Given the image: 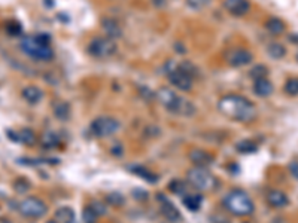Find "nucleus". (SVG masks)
I'll return each mask as SVG.
<instances>
[{
	"mask_svg": "<svg viewBox=\"0 0 298 223\" xmlns=\"http://www.w3.org/2000/svg\"><path fill=\"white\" fill-rule=\"evenodd\" d=\"M219 112L228 119L239 121V122H249L257 116V109L245 97L237 94L224 96L218 103Z\"/></svg>",
	"mask_w": 298,
	"mask_h": 223,
	"instance_id": "1",
	"label": "nucleus"
},
{
	"mask_svg": "<svg viewBox=\"0 0 298 223\" xmlns=\"http://www.w3.org/2000/svg\"><path fill=\"white\" fill-rule=\"evenodd\" d=\"M157 98L168 112H172V113L182 115V116H193L196 113L194 104L182 98L181 96H178L173 89H170V88H161L157 93Z\"/></svg>",
	"mask_w": 298,
	"mask_h": 223,
	"instance_id": "2",
	"label": "nucleus"
},
{
	"mask_svg": "<svg viewBox=\"0 0 298 223\" xmlns=\"http://www.w3.org/2000/svg\"><path fill=\"white\" fill-rule=\"evenodd\" d=\"M224 206L230 213L236 214V216H249L255 210L252 199L243 191L230 192L224 199Z\"/></svg>",
	"mask_w": 298,
	"mask_h": 223,
	"instance_id": "3",
	"label": "nucleus"
},
{
	"mask_svg": "<svg viewBox=\"0 0 298 223\" xmlns=\"http://www.w3.org/2000/svg\"><path fill=\"white\" fill-rule=\"evenodd\" d=\"M21 48L23 51L30 55L34 60L40 61H48L54 57V49L51 48V45L40 42L37 36H30L21 40Z\"/></svg>",
	"mask_w": 298,
	"mask_h": 223,
	"instance_id": "4",
	"label": "nucleus"
},
{
	"mask_svg": "<svg viewBox=\"0 0 298 223\" xmlns=\"http://www.w3.org/2000/svg\"><path fill=\"white\" fill-rule=\"evenodd\" d=\"M188 182L200 191H212L216 186V178L206 167H196L188 171Z\"/></svg>",
	"mask_w": 298,
	"mask_h": 223,
	"instance_id": "5",
	"label": "nucleus"
},
{
	"mask_svg": "<svg viewBox=\"0 0 298 223\" xmlns=\"http://www.w3.org/2000/svg\"><path fill=\"white\" fill-rule=\"evenodd\" d=\"M87 51L96 58H109L116 52V43L109 37H94L90 42Z\"/></svg>",
	"mask_w": 298,
	"mask_h": 223,
	"instance_id": "6",
	"label": "nucleus"
},
{
	"mask_svg": "<svg viewBox=\"0 0 298 223\" xmlns=\"http://www.w3.org/2000/svg\"><path fill=\"white\" fill-rule=\"evenodd\" d=\"M18 210H19L21 214L26 216V217L39 219V217L47 214L48 207L42 199H39L36 196H27L18 204Z\"/></svg>",
	"mask_w": 298,
	"mask_h": 223,
	"instance_id": "7",
	"label": "nucleus"
},
{
	"mask_svg": "<svg viewBox=\"0 0 298 223\" xmlns=\"http://www.w3.org/2000/svg\"><path fill=\"white\" fill-rule=\"evenodd\" d=\"M167 78L168 82L181 91H189L193 88V76L188 75L182 65H167Z\"/></svg>",
	"mask_w": 298,
	"mask_h": 223,
	"instance_id": "8",
	"label": "nucleus"
},
{
	"mask_svg": "<svg viewBox=\"0 0 298 223\" xmlns=\"http://www.w3.org/2000/svg\"><path fill=\"white\" fill-rule=\"evenodd\" d=\"M119 128V124L116 119L111 116H100L91 122L90 131L94 137H108L115 134Z\"/></svg>",
	"mask_w": 298,
	"mask_h": 223,
	"instance_id": "9",
	"label": "nucleus"
},
{
	"mask_svg": "<svg viewBox=\"0 0 298 223\" xmlns=\"http://www.w3.org/2000/svg\"><path fill=\"white\" fill-rule=\"evenodd\" d=\"M225 60L231 67H242L252 61V54L246 49H232L225 55Z\"/></svg>",
	"mask_w": 298,
	"mask_h": 223,
	"instance_id": "10",
	"label": "nucleus"
},
{
	"mask_svg": "<svg viewBox=\"0 0 298 223\" xmlns=\"http://www.w3.org/2000/svg\"><path fill=\"white\" fill-rule=\"evenodd\" d=\"M224 8L234 16H243L249 12V2L248 0H224L222 2Z\"/></svg>",
	"mask_w": 298,
	"mask_h": 223,
	"instance_id": "11",
	"label": "nucleus"
},
{
	"mask_svg": "<svg viewBox=\"0 0 298 223\" xmlns=\"http://www.w3.org/2000/svg\"><path fill=\"white\" fill-rule=\"evenodd\" d=\"M158 199L161 201V214L172 223H178L181 220V211L170 203L168 199H166L164 196H158Z\"/></svg>",
	"mask_w": 298,
	"mask_h": 223,
	"instance_id": "12",
	"label": "nucleus"
},
{
	"mask_svg": "<svg viewBox=\"0 0 298 223\" xmlns=\"http://www.w3.org/2000/svg\"><path fill=\"white\" fill-rule=\"evenodd\" d=\"M189 159L196 167H207L214 162V156L201 149H194L189 152Z\"/></svg>",
	"mask_w": 298,
	"mask_h": 223,
	"instance_id": "13",
	"label": "nucleus"
},
{
	"mask_svg": "<svg viewBox=\"0 0 298 223\" xmlns=\"http://www.w3.org/2000/svg\"><path fill=\"white\" fill-rule=\"evenodd\" d=\"M267 201H268V204L274 208H283L289 204V199L288 196L281 192V191H271L268 192L267 195Z\"/></svg>",
	"mask_w": 298,
	"mask_h": 223,
	"instance_id": "14",
	"label": "nucleus"
},
{
	"mask_svg": "<svg viewBox=\"0 0 298 223\" xmlns=\"http://www.w3.org/2000/svg\"><path fill=\"white\" fill-rule=\"evenodd\" d=\"M253 93L260 97H268L273 93V83L267 78H260L255 79L253 83Z\"/></svg>",
	"mask_w": 298,
	"mask_h": 223,
	"instance_id": "15",
	"label": "nucleus"
},
{
	"mask_svg": "<svg viewBox=\"0 0 298 223\" xmlns=\"http://www.w3.org/2000/svg\"><path fill=\"white\" fill-rule=\"evenodd\" d=\"M101 27H103L104 33L108 34L109 39H112V40L118 39V37L122 34V30H121L119 24H118L115 19H111V18L103 19V21H101Z\"/></svg>",
	"mask_w": 298,
	"mask_h": 223,
	"instance_id": "16",
	"label": "nucleus"
},
{
	"mask_svg": "<svg viewBox=\"0 0 298 223\" xmlns=\"http://www.w3.org/2000/svg\"><path fill=\"white\" fill-rule=\"evenodd\" d=\"M21 96H23V98L27 101V103H30V104H36V103H39L40 101V98H42V91L40 89L37 88V86H34V85H30V86H26L24 89H23V93H21Z\"/></svg>",
	"mask_w": 298,
	"mask_h": 223,
	"instance_id": "17",
	"label": "nucleus"
},
{
	"mask_svg": "<svg viewBox=\"0 0 298 223\" xmlns=\"http://www.w3.org/2000/svg\"><path fill=\"white\" fill-rule=\"evenodd\" d=\"M75 211L70 207H60L55 211V220L58 223H75Z\"/></svg>",
	"mask_w": 298,
	"mask_h": 223,
	"instance_id": "18",
	"label": "nucleus"
},
{
	"mask_svg": "<svg viewBox=\"0 0 298 223\" xmlns=\"http://www.w3.org/2000/svg\"><path fill=\"white\" fill-rule=\"evenodd\" d=\"M265 29L271 33V34H282L285 32V22L279 18H270L267 22H265Z\"/></svg>",
	"mask_w": 298,
	"mask_h": 223,
	"instance_id": "19",
	"label": "nucleus"
},
{
	"mask_svg": "<svg viewBox=\"0 0 298 223\" xmlns=\"http://www.w3.org/2000/svg\"><path fill=\"white\" fill-rule=\"evenodd\" d=\"M54 115L60 121H67L70 118V106L65 101H58L54 104Z\"/></svg>",
	"mask_w": 298,
	"mask_h": 223,
	"instance_id": "20",
	"label": "nucleus"
},
{
	"mask_svg": "<svg viewBox=\"0 0 298 223\" xmlns=\"http://www.w3.org/2000/svg\"><path fill=\"white\" fill-rule=\"evenodd\" d=\"M42 146L45 149H54L60 144V137L57 136L55 132H45L44 136H42V140H40Z\"/></svg>",
	"mask_w": 298,
	"mask_h": 223,
	"instance_id": "21",
	"label": "nucleus"
},
{
	"mask_svg": "<svg viewBox=\"0 0 298 223\" xmlns=\"http://www.w3.org/2000/svg\"><path fill=\"white\" fill-rule=\"evenodd\" d=\"M201 203H203V198L200 195H188L183 198V204L188 210L191 211H197L200 210L201 207Z\"/></svg>",
	"mask_w": 298,
	"mask_h": 223,
	"instance_id": "22",
	"label": "nucleus"
},
{
	"mask_svg": "<svg viewBox=\"0 0 298 223\" xmlns=\"http://www.w3.org/2000/svg\"><path fill=\"white\" fill-rule=\"evenodd\" d=\"M18 142L24 143V144H34V142H36L34 132L32 129H29V128L18 131Z\"/></svg>",
	"mask_w": 298,
	"mask_h": 223,
	"instance_id": "23",
	"label": "nucleus"
},
{
	"mask_svg": "<svg viewBox=\"0 0 298 223\" xmlns=\"http://www.w3.org/2000/svg\"><path fill=\"white\" fill-rule=\"evenodd\" d=\"M267 51H268V55L276 58V60L283 58L286 55V49H285L283 45H281V43H271Z\"/></svg>",
	"mask_w": 298,
	"mask_h": 223,
	"instance_id": "24",
	"label": "nucleus"
},
{
	"mask_svg": "<svg viewBox=\"0 0 298 223\" xmlns=\"http://www.w3.org/2000/svg\"><path fill=\"white\" fill-rule=\"evenodd\" d=\"M285 93L291 97H295L298 96V78H289L283 86Z\"/></svg>",
	"mask_w": 298,
	"mask_h": 223,
	"instance_id": "25",
	"label": "nucleus"
},
{
	"mask_svg": "<svg viewBox=\"0 0 298 223\" xmlns=\"http://www.w3.org/2000/svg\"><path fill=\"white\" fill-rule=\"evenodd\" d=\"M236 149L240 153H252V152H255V150L258 149V146H257V143L252 142V140H243V142L237 143Z\"/></svg>",
	"mask_w": 298,
	"mask_h": 223,
	"instance_id": "26",
	"label": "nucleus"
},
{
	"mask_svg": "<svg viewBox=\"0 0 298 223\" xmlns=\"http://www.w3.org/2000/svg\"><path fill=\"white\" fill-rule=\"evenodd\" d=\"M106 201H108V203L111 204V206H114V207H121L122 204H124V196L121 195V193H118V192H111V193H108L106 195Z\"/></svg>",
	"mask_w": 298,
	"mask_h": 223,
	"instance_id": "27",
	"label": "nucleus"
},
{
	"mask_svg": "<svg viewBox=\"0 0 298 223\" xmlns=\"http://www.w3.org/2000/svg\"><path fill=\"white\" fill-rule=\"evenodd\" d=\"M82 219H83L85 223H97L99 214L88 206L87 208H83V211H82Z\"/></svg>",
	"mask_w": 298,
	"mask_h": 223,
	"instance_id": "28",
	"label": "nucleus"
},
{
	"mask_svg": "<svg viewBox=\"0 0 298 223\" xmlns=\"http://www.w3.org/2000/svg\"><path fill=\"white\" fill-rule=\"evenodd\" d=\"M132 170H133V173H134V174H137V175H140V177L146 178V180H149V182H155V180H157V177H155V175H152V174H151V171H148L146 168H142V167H134V168H132Z\"/></svg>",
	"mask_w": 298,
	"mask_h": 223,
	"instance_id": "29",
	"label": "nucleus"
},
{
	"mask_svg": "<svg viewBox=\"0 0 298 223\" xmlns=\"http://www.w3.org/2000/svg\"><path fill=\"white\" fill-rule=\"evenodd\" d=\"M186 3H188L189 8H193L196 11H200V9L206 8L210 3V0H186Z\"/></svg>",
	"mask_w": 298,
	"mask_h": 223,
	"instance_id": "30",
	"label": "nucleus"
},
{
	"mask_svg": "<svg viewBox=\"0 0 298 223\" xmlns=\"http://www.w3.org/2000/svg\"><path fill=\"white\" fill-rule=\"evenodd\" d=\"M6 32L11 36H18L21 33V24L17 21H11V22H8V26H6Z\"/></svg>",
	"mask_w": 298,
	"mask_h": 223,
	"instance_id": "31",
	"label": "nucleus"
},
{
	"mask_svg": "<svg viewBox=\"0 0 298 223\" xmlns=\"http://www.w3.org/2000/svg\"><path fill=\"white\" fill-rule=\"evenodd\" d=\"M250 75L255 78V79H260V78H265L267 76V69L264 65H257L255 69L250 72Z\"/></svg>",
	"mask_w": 298,
	"mask_h": 223,
	"instance_id": "32",
	"label": "nucleus"
},
{
	"mask_svg": "<svg viewBox=\"0 0 298 223\" xmlns=\"http://www.w3.org/2000/svg\"><path fill=\"white\" fill-rule=\"evenodd\" d=\"M170 189H172L175 193H178V195H182L183 192H185V189H186V186H185V183H182V182H172V185H170Z\"/></svg>",
	"mask_w": 298,
	"mask_h": 223,
	"instance_id": "33",
	"label": "nucleus"
},
{
	"mask_svg": "<svg viewBox=\"0 0 298 223\" xmlns=\"http://www.w3.org/2000/svg\"><path fill=\"white\" fill-rule=\"evenodd\" d=\"M90 207L99 214V216H101V214H104L106 213V207L100 203V201H93V203L90 204Z\"/></svg>",
	"mask_w": 298,
	"mask_h": 223,
	"instance_id": "34",
	"label": "nucleus"
},
{
	"mask_svg": "<svg viewBox=\"0 0 298 223\" xmlns=\"http://www.w3.org/2000/svg\"><path fill=\"white\" fill-rule=\"evenodd\" d=\"M289 171H291V174H292L295 178H298V162L289 164Z\"/></svg>",
	"mask_w": 298,
	"mask_h": 223,
	"instance_id": "35",
	"label": "nucleus"
},
{
	"mask_svg": "<svg viewBox=\"0 0 298 223\" xmlns=\"http://www.w3.org/2000/svg\"><path fill=\"white\" fill-rule=\"evenodd\" d=\"M151 2L155 5V6H164L167 3V0H151Z\"/></svg>",
	"mask_w": 298,
	"mask_h": 223,
	"instance_id": "36",
	"label": "nucleus"
},
{
	"mask_svg": "<svg viewBox=\"0 0 298 223\" xmlns=\"http://www.w3.org/2000/svg\"><path fill=\"white\" fill-rule=\"evenodd\" d=\"M48 223H58V222H57V220H55V219H54V220H50V222H48Z\"/></svg>",
	"mask_w": 298,
	"mask_h": 223,
	"instance_id": "37",
	"label": "nucleus"
}]
</instances>
